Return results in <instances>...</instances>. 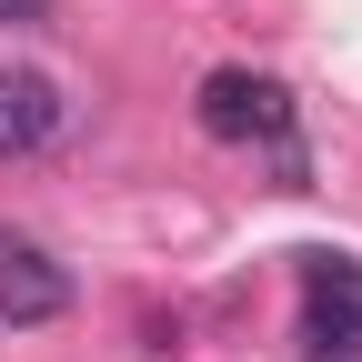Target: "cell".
Instances as JSON below:
<instances>
[{
	"mask_svg": "<svg viewBox=\"0 0 362 362\" xmlns=\"http://www.w3.org/2000/svg\"><path fill=\"white\" fill-rule=\"evenodd\" d=\"M202 131H211V141H272V161L302 171V151H292V101H282V81H262V71H211V81H202Z\"/></svg>",
	"mask_w": 362,
	"mask_h": 362,
	"instance_id": "6da1fadb",
	"label": "cell"
},
{
	"mask_svg": "<svg viewBox=\"0 0 362 362\" xmlns=\"http://www.w3.org/2000/svg\"><path fill=\"white\" fill-rule=\"evenodd\" d=\"M61 81H40V71H0V161H30V151H51L61 141Z\"/></svg>",
	"mask_w": 362,
	"mask_h": 362,
	"instance_id": "3957f363",
	"label": "cell"
},
{
	"mask_svg": "<svg viewBox=\"0 0 362 362\" xmlns=\"http://www.w3.org/2000/svg\"><path fill=\"white\" fill-rule=\"evenodd\" d=\"M0 21H11V30H30V21H51V0H0Z\"/></svg>",
	"mask_w": 362,
	"mask_h": 362,
	"instance_id": "277c9868",
	"label": "cell"
},
{
	"mask_svg": "<svg viewBox=\"0 0 362 362\" xmlns=\"http://www.w3.org/2000/svg\"><path fill=\"white\" fill-rule=\"evenodd\" d=\"M61 312H71V272L30 242H0V322L30 332V322H61Z\"/></svg>",
	"mask_w": 362,
	"mask_h": 362,
	"instance_id": "7a4b0ae2",
	"label": "cell"
}]
</instances>
